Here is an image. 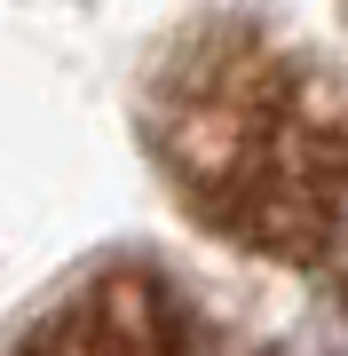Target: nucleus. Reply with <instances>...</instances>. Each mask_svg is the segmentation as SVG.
I'll use <instances>...</instances> for the list:
<instances>
[{"mask_svg":"<svg viewBox=\"0 0 348 356\" xmlns=\"http://www.w3.org/2000/svg\"><path fill=\"white\" fill-rule=\"evenodd\" d=\"M135 119L198 229L309 277L348 317V72L333 56L206 8L151 56Z\"/></svg>","mask_w":348,"mask_h":356,"instance_id":"nucleus-1","label":"nucleus"},{"mask_svg":"<svg viewBox=\"0 0 348 356\" xmlns=\"http://www.w3.org/2000/svg\"><path fill=\"white\" fill-rule=\"evenodd\" d=\"M0 356H270L230 332L214 309H198L167 269L111 261L72 293H56Z\"/></svg>","mask_w":348,"mask_h":356,"instance_id":"nucleus-2","label":"nucleus"},{"mask_svg":"<svg viewBox=\"0 0 348 356\" xmlns=\"http://www.w3.org/2000/svg\"><path fill=\"white\" fill-rule=\"evenodd\" d=\"M340 16H348V0H340Z\"/></svg>","mask_w":348,"mask_h":356,"instance_id":"nucleus-3","label":"nucleus"}]
</instances>
